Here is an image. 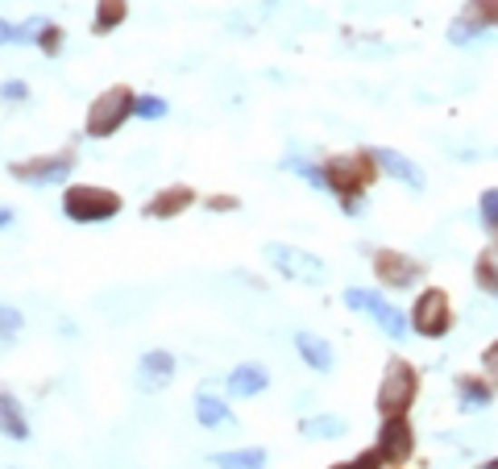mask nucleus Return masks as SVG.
Masks as SVG:
<instances>
[{
	"label": "nucleus",
	"instance_id": "f03ea898",
	"mask_svg": "<svg viewBox=\"0 0 498 469\" xmlns=\"http://www.w3.org/2000/svg\"><path fill=\"white\" fill-rule=\"evenodd\" d=\"M411 395H415V374L403 362H391V370L382 374V386H378V411L386 420H395V415L407 411Z\"/></svg>",
	"mask_w": 498,
	"mask_h": 469
},
{
	"label": "nucleus",
	"instance_id": "1a4fd4ad",
	"mask_svg": "<svg viewBox=\"0 0 498 469\" xmlns=\"http://www.w3.org/2000/svg\"><path fill=\"white\" fill-rule=\"evenodd\" d=\"M67 171H71L67 158H42V162L13 167V175L25 179V183H59V179H67Z\"/></svg>",
	"mask_w": 498,
	"mask_h": 469
},
{
	"label": "nucleus",
	"instance_id": "0eeeda50",
	"mask_svg": "<svg viewBox=\"0 0 498 469\" xmlns=\"http://www.w3.org/2000/svg\"><path fill=\"white\" fill-rule=\"evenodd\" d=\"M171 378H175V357H171V353L154 349L137 362V386H142V391H162Z\"/></svg>",
	"mask_w": 498,
	"mask_h": 469
},
{
	"label": "nucleus",
	"instance_id": "393cba45",
	"mask_svg": "<svg viewBox=\"0 0 498 469\" xmlns=\"http://www.w3.org/2000/svg\"><path fill=\"white\" fill-rule=\"evenodd\" d=\"M478 287L498 295V266L494 262H478Z\"/></svg>",
	"mask_w": 498,
	"mask_h": 469
},
{
	"label": "nucleus",
	"instance_id": "b1692460",
	"mask_svg": "<svg viewBox=\"0 0 498 469\" xmlns=\"http://www.w3.org/2000/svg\"><path fill=\"white\" fill-rule=\"evenodd\" d=\"M133 112L137 117H166V104L158 96H142V100H133Z\"/></svg>",
	"mask_w": 498,
	"mask_h": 469
},
{
	"label": "nucleus",
	"instance_id": "4468645a",
	"mask_svg": "<svg viewBox=\"0 0 498 469\" xmlns=\"http://www.w3.org/2000/svg\"><path fill=\"white\" fill-rule=\"evenodd\" d=\"M196 420L204 424V428H225L233 415H229V407L216 395H208V391H200V399H196Z\"/></svg>",
	"mask_w": 498,
	"mask_h": 469
},
{
	"label": "nucleus",
	"instance_id": "a211bd4d",
	"mask_svg": "<svg viewBox=\"0 0 498 469\" xmlns=\"http://www.w3.org/2000/svg\"><path fill=\"white\" fill-rule=\"evenodd\" d=\"M191 200V191H183V187H175V191H162V196L154 200V204L146 208V216L154 212V216H171V212H179V208Z\"/></svg>",
	"mask_w": 498,
	"mask_h": 469
},
{
	"label": "nucleus",
	"instance_id": "5701e85b",
	"mask_svg": "<svg viewBox=\"0 0 498 469\" xmlns=\"http://www.w3.org/2000/svg\"><path fill=\"white\" fill-rule=\"evenodd\" d=\"M482 220H486L490 229H498V187L482 191Z\"/></svg>",
	"mask_w": 498,
	"mask_h": 469
},
{
	"label": "nucleus",
	"instance_id": "423d86ee",
	"mask_svg": "<svg viewBox=\"0 0 498 469\" xmlns=\"http://www.w3.org/2000/svg\"><path fill=\"white\" fill-rule=\"evenodd\" d=\"M411 324H415L420 337H440L449 328V299L440 291H424L420 303H415V312H411Z\"/></svg>",
	"mask_w": 498,
	"mask_h": 469
},
{
	"label": "nucleus",
	"instance_id": "dca6fc26",
	"mask_svg": "<svg viewBox=\"0 0 498 469\" xmlns=\"http://www.w3.org/2000/svg\"><path fill=\"white\" fill-rule=\"evenodd\" d=\"M303 436L337 440V436H345V420L341 415H316V420H303Z\"/></svg>",
	"mask_w": 498,
	"mask_h": 469
},
{
	"label": "nucleus",
	"instance_id": "c756f323",
	"mask_svg": "<svg viewBox=\"0 0 498 469\" xmlns=\"http://www.w3.org/2000/svg\"><path fill=\"white\" fill-rule=\"evenodd\" d=\"M486 469H498V461H490V465H486Z\"/></svg>",
	"mask_w": 498,
	"mask_h": 469
},
{
	"label": "nucleus",
	"instance_id": "6e6552de",
	"mask_svg": "<svg viewBox=\"0 0 498 469\" xmlns=\"http://www.w3.org/2000/svg\"><path fill=\"white\" fill-rule=\"evenodd\" d=\"M374 162H378V167L386 171V175H391V179H399V183H407V187H424L420 167H415L411 158L395 154V150H374Z\"/></svg>",
	"mask_w": 498,
	"mask_h": 469
},
{
	"label": "nucleus",
	"instance_id": "39448f33",
	"mask_svg": "<svg viewBox=\"0 0 498 469\" xmlns=\"http://www.w3.org/2000/svg\"><path fill=\"white\" fill-rule=\"evenodd\" d=\"M345 303H349L353 312H366V316H374V320L386 328V337H395V341H403V333H407V324H403V316L395 312L391 303L382 299V295H374V291H366V287H349L345 291Z\"/></svg>",
	"mask_w": 498,
	"mask_h": 469
},
{
	"label": "nucleus",
	"instance_id": "a878e982",
	"mask_svg": "<svg viewBox=\"0 0 498 469\" xmlns=\"http://www.w3.org/2000/svg\"><path fill=\"white\" fill-rule=\"evenodd\" d=\"M0 96H5V100H25V96H30V88H25L21 79H9V83H0Z\"/></svg>",
	"mask_w": 498,
	"mask_h": 469
},
{
	"label": "nucleus",
	"instance_id": "f8f14e48",
	"mask_svg": "<svg viewBox=\"0 0 498 469\" xmlns=\"http://www.w3.org/2000/svg\"><path fill=\"white\" fill-rule=\"evenodd\" d=\"M0 432L9 440H30V424L21 415L17 399H9V395H0Z\"/></svg>",
	"mask_w": 498,
	"mask_h": 469
},
{
	"label": "nucleus",
	"instance_id": "ddd939ff",
	"mask_svg": "<svg viewBox=\"0 0 498 469\" xmlns=\"http://www.w3.org/2000/svg\"><path fill=\"white\" fill-rule=\"evenodd\" d=\"M266 382H270V378H266L262 366L249 362V366H237V370L229 374V391H233V395H258Z\"/></svg>",
	"mask_w": 498,
	"mask_h": 469
},
{
	"label": "nucleus",
	"instance_id": "20e7f679",
	"mask_svg": "<svg viewBox=\"0 0 498 469\" xmlns=\"http://www.w3.org/2000/svg\"><path fill=\"white\" fill-rule=\"evenodd\" d=\"M129 112H133V96H129L125 88L104 92V96L92 104V112H88V137H108L121 121L129 117Z\"/></svg>",
	"mask_w": 498,
	"mask_h": 469
},
{
	"label": "nucleus",
	"instance_id": "412c9836",
	"mask_svg": "<svg viewBox=\"0 0 498 469\" xmlns=\"http://www.w3.org/2000/svg\"><path fill=\"white\" fill-rule=\"evenodd\" d=\"M461 399H465V403H461L465 411H478V407H486V403H490V391H486V386L465 382V386H461Z\"/></svg>",
	"mask_w": 498,
	"mask_h": 469
},
{
	"label": "nucleus",
	"instance_id": "bb28decb",
	"mask_svg": "<svg viewBox=\"0 0 498 469\" xmlns=\"http://www.w3.org/2000/svg\"><path fill=\"white\" fill-rule=\"evenodd\" d=\"M5 42H17V30H13V25H5V21H0V46H5Z\"/></svg>",
	"mask_w": 498,
	"mask_h": 469
},
{
	"label": "nucleus",
	"instance_id": "c85d7f7f",
	"mask_svg": "<svg viewBox=\"0 0 498 469\" xmlns=\"http://www.w3.org/2000/svg\"><path fill=\"white\" fill-rule=\"evenodd\" d=\"M13 220V208H0V225H9Z\"/></svg>",
	"mask_w": 498,
	"mask_h": 469
},
{
	"label": "nucleus",
	"instance_id": "f257e3e1",
	"mask_svg": "<svg viewBox=\"0 0 498 469\" xmlns=\"http://www.w3.org/2000/svg\"><path fill=\"white\" fill-rule=\"evenodd\" d=\"M63 208H67L71 220H108V216L121 212V200L104 187H75V191H67Z\"/></svg>",
	"mask_w": 498,
	"mask_h": 469
},
{
	"label": "nucleus",
	"instance_id": "9b49d317",
	"mask_svg": "<svg viewBox=\"0 0 498 469\" xmlns=\"http://www.w3.org/2000/svg\"><path fill=\"white\" fill-rule=\"evenodd\" d=\"M295 349L303 353V362L312 366V370H320V374L332 370V349H328V341H320V337H312V333H295Z\"/></svg>",
	"mask_w": 498,
	"mask_h": 469
},
{
	"label": "nucleus",
	"instance_id": "f3484780",
	"mask_svg": "<svg viewBox=\"0 0 498 469\" xmlns=\"http://www.w3.org/2000/svg\"><path fill=\"white\" fill-rule=\"evenodd\" d=\"M220 469H262L266 465V453L262 449H249V453H220L212 457Z\"/></svg>",
	"mask_w": 498,
	"mask_h": 469
},
{
	"label": "nucleus",
	"instance_id": "7ed1b4c3",
	"mask_svg": "<svg viewBox=\"0 0 498 469\" xmlns=\"http://www.w3.org/2000/svg\"><path fill=\"white\" fill-rule=\"evenodd\" d=\"M266 258L278 266V274H287L295 283H324V262L295 249V245H266Z\"/></svg>",
	"mask_w": 498,
	"mask_h": 469
},
{
	"label": "nucleus",
	"instance_id": "2eb2a0df",
	"mask_svg": "<svg viewBox=\"0 0 498 469\" xmlns=\"http://www.w3.org/2000/svg\"><path fill=\"white\" fill-rule=\"evenodd\" d=\"M386 270V278H391L395 287H407L415 274H420V266H411L407 258H399V254H382L378 258V274Z\"/></svg>",
	"mask_w": 498,
	"mask_h": 469
},
{
	"label": "nucleus",
	"instance_id": "9d476101",
	"mask_svg": "<svg viewBox=\"0 0 498 469\" xmlns=\"http://www.w3.org/2000/svg\"><path fill=\"white\" fill-rule=\"evenodd\" d=\"M407 449H411V432H407V424H403V415H395V420L382 424V436H378L382 457L399 461V457H407Z\"/></svg>",
	"mask_w": 498,
	"mask_h": 469
},
{
	"label": "nucleus",
	"instance_id": "aec40b11",
	"mask_svg": "<svg viewBox=\"0 0 498 469\" xmlns=\"http://www.w3.org/2000/svg\"><path fill=\"white\" fill-rule=\"evenodd\" d=\"M291 171H299V175L308 179V183H312V187H320V191H328V187H332V179L324 175L320 167H312V162H299V158H295V162H291Z\"/></svg>",
	"mask_w": 498,
	"mask_h": 469
},
{
	"label": "nucleus",
	"instance_id": "6ab92c4d",
	"mask_svg": "<svg viewBox=\"0 0 498 469\" xmlns=\"http://www.w3.org/2000/svg\"><path fill=\"white\" fill-rule=\"evenodd\" d=\"M125 17V5L121 0H100V17H96V30L104 34V30H112L117 21Z\"/></svg>",
	"mask_w": 498,
	"mask_h": 469
},
{
	"label": "nucleus",
	"instance_id": "cd10ccee",
	"mask_svg": "<svg viewBox=\"0 0 498 469\" xmlns=\"http://www.w3.org/2000/svg\"><path fill=\"white\" fill-rule=\"evenodd\" d=\"M374 465V453H366L362 461H353V465H337V469H370Z\"/></svg>",
	"mask_w": 498,
	"mask_h": 469
},
{
	"label": "nucleus",
	"instance_id": "4be33fe9",
	"mask_svg": "<svg viewBox=\"0 0 498 469\" xmlns=\"http://www.w3.org/2000/svg\"><path fill=\"white\" fill-rule=\"evenodd\" d=\"M17 333H21V312L0 303V341H5V337H17Z\"/></svg>",
	"mask_w": 498,
	"mask_h": 469
}]
</instances>
